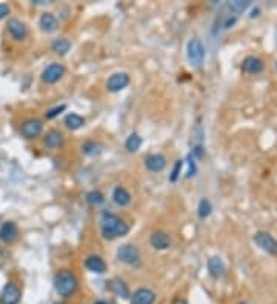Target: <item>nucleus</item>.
I'll list each match as a JSON object with an SVG mask.
<instances>
[{
  "instance_id": "obj_32",
  "label": "nucleus",
  "mask_w": 277,
  "mask_h": 304,
  "mask_svg": "<svg viewBox=\"0 0 277 304\" xmlns=\"http://www.w3.org/2000/svg\"><path fill=\"white\" fill-rule=\"evenodd\" d=\"M8 14H9V5L0 3V20H3Z\"/></svg>"
},
{
  "instance_id": "obj_15",
  "label": "nucleus",
  "mask_w": 277,
  "mask_h": 304,
  "mask_svg": "<svg viewBox=\"0 0 277 304\" xmlns=\"http://www.w3.org/2000/svg\"><path fill=\"white\" fill-rule=\"evenodd\" d=\"M85 266H86L88 271L93 272V274H97V275L105 274L106 269H108L105 260L102 257H99V255H90L85 260Z\"/></svg>"
},
{
  "instance_id": "obj_36",
  "label": "nucleus",
  "mask_w": 277,
  "mask_h": 304,
  "mask_svg": "<svg viewBox=\"0 0 277 304\" xmlns=\"http://www.w3.org/2000/svg\"><path fill=\"white\" fill-rule=\"evenodd\" d=\"M239 304H246V303H243V301H242V303H239Z\"/></svg>"
},
{
  "instance_id": "obj_14",
  "label": "nucleus",
  "mask_w": 277,
  "mask_h": 304,
  "mask_svg": "<svg viewBox=\"0 0 277 304\" xmlns=\"http://www.w3.org/2000/svg\"><path fill=\"white\" fill-rule=\"evenodd\" d=\"M145 166L151 172H162L167 168V158L162 154H151L145 158Z\"/></svg>"
},
{
  "instance_id": "obj_3",
  "label": "nucleus",
  "mask_w": 277,
  "mask_h": 304,
  "mask_svg": "<svg viewBox=\"0 0 277 304\" xmlns=\"http://www.w3.org/2000/svg\"><path fill=\"white\" fill-rule=\"evenodd\" d=\"M186 59L194 69H200L205 61V46L199 37H193L186 45Z\"/></svg>"
},
{
  "instance_id": "obj_7",
  "label": "nucleus",
  "mask_w": 277,
  "mask_h": 304,
  "mask_svg": "<svg viewBox=\"0 0 277 304\" xmlns=\"http://www.w3.org/2000/svg\"><path fill=\"white\" fill-rule=\"evenodd\" d=\"M254 243L262 249V250H265L267 253H270V255H277V240L268 234V232H257L254 235Z\"/></svg>"
},
{
  "instance_id": "obj_4",
  "label": "nucleus",
  "mask_w": 277,
  "mask_h": 304,
  "mask_svg": "<svg viewBox=\"0 0 277 304\" xmlns=\"http://www.w3.org/2000/svg\"><path fill=\"white\" fill-rule=\"evenodd\" d=\"M116 257L120 263L128 266H138L140 264V252L134 244H122L117 249Z\"/></svg>"
},
{
  "instance_id": "obj_22",
  "label": "nucleus",
  "mask_w": 277,
  "mask_h": 304,
  "mask_svg": "<svg viewBox=\"0 0 277 304\" xmlns=\"http://www.w3.org/2000/svg\"><path fill=\"white\" fill-rule=\"evenodd\" d=\"M71 49V42L65 37H60V39H56L53 43H51V51L57 56H65L68 51Z\"/></svg>"
},
{
  "instance_id": "obj_19",
  "label": "nucleus",
  "mask_w": 277,
  "mask_h": 304,
  "mask_svg": "<svg viewBox=\"0 0 277 304\" xmlns=\"http://www.w3.org/2000/svg\"><path fill=\"white\" fill-rule=\"evenodd\" d=\"M208 272L212 278H216V280H219V278L223 276L225 274V263L220 257H211L208 260Z\"/></svg>"
},
{
  "instance_id": "obj_10",
  "label": "nucleus",
  "mask_w": 277,
  "mask_h": 304,
  "mask_svg": "<svg viewBox=\"0 0 277 304\" xmlns=\"http://www.w3.org/2000/svg\"><path fill=\"white\" fill-rule=\"evenodd\" d=\"M6 28L9 35L14 39L16 42H23L28 37V28L22 20L19 19H9L6 23Z\"/></svg>"
},
{
  "instance_id": "obj_13",
  "label": "nucleus",
  "mask_w": 277,
  "mask_h": 304,
  "mask_svg": "<svg viewBox=\"0 0 277 304\" xmlns=\"http://www.w3.org/2000/svg\"><path fill=\"white\" fill-rule=\"evenodd\" d=\"M19 235V227L14 221H6L0 226V240L3 243H12Z\"/></svg>"
},
{
  "instance_id": "obj_2",
  "label": "nucleus",
  "mask_w": 277,
  "mask_h": 304,
  "mask_svg": "<svg viewBox=\"0 0 277 304\" xmlns=\"http://www.w3.org/2000/svg\"><path fill=\"white\" fill-rule=\"evenodd\" d=\"M77 286H79V281L75 275L68 271V269H62L59 271V274L56 275L54 278V287H56V292L60 295V297H71L75 294V290H77Z\"/></svg>"
},
{
  "instance_id": "obj_25",
  "label": "nucleus",
  "mask_w": 277,
  "mask_h": 304,
  "mask_svg": "<svg viewBox=\"0 0 277 304\" xmlns=\"http://www.w3.org/2000/svg\"><path fill=\"white\" fill-rule=\"evenodd\" d=\"M142 146V137L133 132L128 138H127V142H125V148L128 149V152H137L138 149H140Z\"/></svg>"
},
{
  "instance_id": "obj_31",
  "label": "nucleus",
  "mask_w": 277,
  "mask_h": 304,
  "mask_svg": "<svg viewBox=\"0 0 277 304\" xmlns=\"http://www.w3.org/2000/svg\"><path fill=\"white\" fill-rule=\"evenodd\" d=\"M67 109V105H60V106H56V108H53V109H49V111H46L45 112V117L48 119V120H53V119H56L59 114H62Z\"/></svg>"
},
{
  "instance_id": "obj_37",
  "label": "nucleus",
  "mask_w": 277,
  "mask_h": 304,
  "mask_svg": "<svg viewBox=\"0 0 277 304\" xmlns=\"http://www.w3.org/2000/svg\"><path fill=\"white\" fill-rule=\"evenodd\" d=\"M276 69H277V61H276Z\"/></svg>"
},
{
  "instance_id": "obj_9",
  "label": "nucleus",
  "mask_w": 277,
  "mask_h": 304,
  "mask_svg": "<svg viewBox=\"0 0 277 304\" xmlns=\"http://www.w3.org/2000/svg\"><path fill=\"white\" fill-rule=\"evenodd\" d=\"M131 79L127 72H114L109 75V79L106 80V90L109 92H120L130 85Z\"/></svg>"
},
{
  "instance_id": "obj_27",
  "label": "nucleus",
  "mask_w": 277,
  "mask_h": 304,
  "mask_svg": "<svg viewBox=\"0 0 277 304\" xmlns=\"http://www.w3.org/2000/svg\"><path fill=\"white\" fill-rule=\"evenodd\" d=\"M104 201H105V197H104V194L100 192V191H90V192L86 194V203L90 206H93V208L100 206Z\"/></svg>"
},
{
  "instance_id": "obj_20",
  "label": "nucleus",
  "mask_w": 277,
  "mask_h": 304,
  "mask_svg": "<svg viewBox=\"0 0 277 304\" xmlns=\"http://www.w3.org/2000/svg\"><path fill=\"white\" fill-rule=\"evenodd\" d=\"M112 201H114L117 206L125 208V206H128L130 203H131V194L125 187L116 186L114 191H112Z\"/></svg>"
},
{
  "instance_id": "obj_12",
  "label": "nucleus",
  "mask_w": 277,
  "mask_h": 304,
  "mask_svg": "<svg viewBox=\"0 0 277 304\" xmlns=\"http://www.w3.org/2000/svg\"><path fill=\"white\" fill-rule=\"evenodd\" d=\"M131 303L133 304H154L156 301V294L151 289L140 287L131 295Z\"/></svg>"
},
{
  "instance_id": "obj_26",
  "label": "nucleus",
  "mask_w": 277,
  "mask_h": 304,
  "mask_svg": "<svg viewBox=\"0 0 277 304\" xmlns=\"http://www.w3.org/2000/svg\"><path fill=\"white\" fill-rule=\"evenodd\" d=\"M212 212V205H211V201L208 198H202L199 201V206H197V213H199V217L200 218H207L209 217Z\"/></svg>"
},
{
  "instance_id": "obj_34",
  "label": "nucleus",
  "mask_w": 277,
  "mask_h": 304,
  "mask_svg": "<svg viewBox=\"0 0 277 304\" xmlns=\"http://www.w3.org/2000/svg\"><path fill=\"white\" fill-rule=\"evenodd\" d=\"M93 304H106V303H105L104 300H97V301H94Z\"/></svg>"
},
{
  "instance_id": "obj_18",
  "label": "nucleus",
  "mask_w": 277,
  "mask_h": 304,
  "mask_svg": "<svg viewBox=\"0 0 277 304\" xmlns=\"http://www.w3.org/2000/svg\"><path fill=\"white\" fill-rule=\"evenodd\" d=\"M39 27L43 32L51 34L57 30L59 23H57V19H56V16L53 14V12H43V14L40 16V19H39Z\"/></svg>"
},
{
  "instance_id": "obj_6",
  "label": "nucleus",
  "mask_w": 277,
  "mask_h": 304,
  "mask_svg": "<svg viewBox=\"0 0 277 304\" xmlns=\"http://www.w3.org/2000/svg\"><path fill=\"white\" fill-rule=\"evenodd\" d=\"M65 75V66L62 63H51L42 72V82L46 85H54Z\"/></svg>"
},
{
  "instance_id": "obj_28",
  "label": "nucleus",
  "mask_w": 277,
  "mask_h": 304,
  "mask_svg": "<svg viewBox=\"0 0 277 304\" xmlns=\"http://www.w3.org/2000/svg\"><path fill=\"white\" fill-rule=\"evenodd\" d=\"M249 5H251V2H243V0H234V2H230L226 6H228L230 12H233L234 16H237V14H241V12H243Z\"/></svg>"
},
{
  "instance_id": "obj_23",
  "label": "nucleus",
  "mask_w": 277,
  "mask_h": 304,
  "mask_svg": "<svg viewBox=\"0 0 277 304\" xmlns=\"http://www.w3.org/2000/svg\"><path fill=\"white\" fill-rule=\"evenodd\" d=\"M83 124H85V119L82 116H79V114L71 112V114H68V116L65 117V126H67L68 129H71V131L80 129Z\"/></svg>"
},
{
  "instance_id": "obj_8",
  "label": "nucleus",
  "mask_w": 277,
  "mask_h": 304,
  "mask_svg": "<svg viewBox=\"0 0 277 304\" xmlns=\"http://www.w3.org/2000/svg\"><path fill=\"white\" fill-rule=\"evenodd\" d=\"M22 300V290L16 283H6L0 292V304H19Z\"/></svg>"
},
{
  "instance_id": "obj_33",
  "label": "nucleus",
  "mask_w": 277,
  "mask_h": 304,
  "mask_svg": "<svg viewBox=\"0 0 277 304\" xmlns=\"http://www.w3.org/2000/svg\"><path fill=\"white\" fill-rule=\"evenodd\" d=\"M171 304H188V303L185 300H182V298H177V300H174Z\"/></svg>"
},
{
  "instance_id": "obj_30",
  "label": "nucleus",
  "mask_w": 277,
  "mask_h": 304,
  "mask_svg": "<svg viewBox=\"0 0 277 304\" xmlns=\"http://www.w3.org/2000/svg\"><path fill=\"white\" fill-rule=\"evenodd\" d=\"M182 168H183V160H177L174 163L173 166V171H171V175H170V182L171 183H175L177 179L180 177V172H182Z\"/></svg>"
},
{
  "instance_id": "obj_24",
  "label": "nucleus",
  "mask_w": 277,
  "mask_h": 304,
  "mask_svg": "<svg viewBox=\"0 0 277 304\" xmlns=\"http://www.w3.org/2000/svg\"><path fill=\"white\" fill-rule=\"evenodd\" d=\"M82 152L86 155H91V157L99 155L100 152H102V145L94 142V140H88L82 145Z\"/></svg>"
},
{
  "instance_id": "obj_35",
  "label": "nucleus",
  "mask_w": 277,
  "mask_h": 304,
  "mask_svg": "<svg viewBox=\"0 0 277 304\" xmlns=\"http://www.w3.org/2000/svg\"><path fill=\"white\" fill-rule=\"evenodd\" d=\"M54 304H65V303H59V301H57V303H54Z\"/></svg>"
},
{
  "instance_id": "obj_16",
  "label": "nucleus",
  "mask_w": 277,
  "mask_h": 304,
  "mask_svg": "<svg viewBox=\"0 0 277 304\" xmlns=\"http://www.w3.org/2000/svg\"><path fill=\"white\" fill-rule=\"evenodd\" d=\"M263 68H265L263 61L254 56H249L242 61V71L246 74H260L263 71Z\"/></svg>"
},
{
  "instance_id": "obj_29",
  "label": "nucleus",
  "mask_w": 277,
  "mask_h": 304,
  "mask_svg": "<svg viewBox=\"0 0 277 304\" xmlns=\"http://www.w3.org/2000/svg\"><path fill=\"white\" fill-rule=\"evenodd\" d=\"M186 163H188V171H186V179H193L197 172V164H196V158L188 154L186 155Z\"/></svg>"
},
{
  "instance_id": "obj_1",
  "label": "nucleus",
  "mask_w": 277,
  "mask_h": 304,
  "mask_svg": "<svg viewBox=\"0 0 277 304\" xmlns=\"http://www.w3.org/2000/svg\"><path fill=\"white\" fill-rule=\"evenodd\" d=\"M100 231L105 240H116L127 235L130 232V226L119 215L105 211L100 215Z\"/></svg>"
},
{
  "instance_id": "obj_21",
  "label": "nucleus",
  "mask_w": 277,
  "mask_h": 304,
  "mask_svg": "<svg viewBox=\"0 0 277 304\" xmlns=\"http://www.w3.org/2000/svg\"><path fill=\"white\" fill-rule=\"evenodd\" d=\"M109 287H111V290H112V292H114L117 297H120V298H123V300L131 298V294H130V289H128L127 283H125L123 280H120V278H114V280H111Z\"/></svg>"
},
{
  "instance_id": "obj_5",
  "label": "nucleus",
  "mask_w": 277,
  "mask_h": 304,
  "mask_svg": "<svg viewBox=\"0 0 277 304\" xmlns=\"http://www.w3.org/2000/svg\"><path fill=\"white\" fill-rule=\"evenodd\" d=\"M42 131H43V123L39 119H28L20 126V134L23 138H27V140L37 138L42 134Z\"/></svg>"
},
{
  "instance_id": "obj_17",
  "label": "nucleus",
  "mask_w": 277,
  "mask_h": 304,
  "mask_svg": "<svg viewBox=\"0 0 277 304\" xmlns=\"http://www.w3.org/2000/svg\"><path fill=\"white\" fill-rule=\"evenodd\" d=\"M65 138H64V134L57 129H51L48 131L45 138H43V145L48 148V149H59L62 145H64Z\"/></svg>"
},
{
  "instance_id": "obj_11",
  "label": "nucleus",
  "mask_w": 277,
  "mask_h": 304,
  "mask_svg": "<svg viewBox=\"0 0 277 304\" xmlns=\"http://www.w3.org/2000/svg\"><path fill=\"white\" fill-rule=\"evenodd\" d=\"M149 244L156 250H167L171 246V237L167 232L156 231L149 237Z\"/></svg>"
}]
</instances>
